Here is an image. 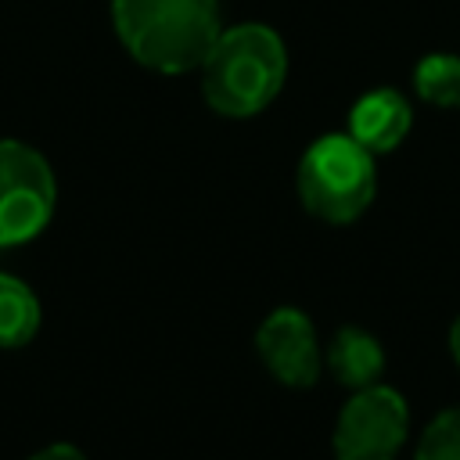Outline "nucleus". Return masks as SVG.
I'll use <instances>...</instances> for the list:
<instances>
[{
  "label": "nucleus",
  "mask_w": 460,
  "mask_h": 460,
  "mask_svg": "<svg viewBox=\"0 0 460 460\" xmlns=\"http://www.w3.org/2000/svg\"><path fill=\"white\" fill-rule=\"evenodd\" d=\"M410 435V406L406 399L377 381L356 388L352 399L338 410L331 449L334 460H395Z\"/></svg>",
  "instance_id": "39448f33"
},
{
  "label": "nucleus",
  "mask_w": 460,
  "mask_h": 460,
  "mask_svg": "<svg viewBox=\"0 0 460 460\" xmlns=\"http://www.w3.org/2000/svg\"><path fill=\"white\" fill-rule=\"evenodd\" d=\"M323 363H327V370L334 374L338 385L356 392V388H367V385L381 381V374H385V349L363 327H338L331 345H327V352H323Z\"/></svg>",
  "instance_id": "6e6552de"
},
{
  "label": "nucleus",
  "mask_w": 460,
  "mask_h": 460,
  "mask_svg": "<svg viewBox=\"0 0 460 460\" xmlns=\"http://www.w3.org/2000/svg\"><path fill=\"white\" fill-rule=\"evenodd\" d=\"M111 25L129 58L162 75L201 68L223 32L216 0H111Z\"/></svg>",
  "instance_id": "f257e3e1"
},
{
  "label": "nucleus",
  "mask_w": 460,
  "mask_h": 460,
  "mask_svg": "<svg viewBox=\"0 0 460 460\" xmlns=\"http://www.w3.org/2000/svg\"><path fill=\"white\" fill-rule=\"evenodd\" d=\"M288 79L284 40L259 22L223 29L201 61L205 104L226 119L259 115Z\"/></svg>",
  "instance_id": "f03ea898"
},
{
  "label": "nucleus",
  "mask_w": 460,
  "mask_h": 460,
  "mask_svg": "<svg viewBox=\"0 0 460 460\" xmlns=\"http://www.w3.org/2000/svg\"><path fill=\"white\" fill-rule=\"evenodd\" d=\"M413 460H460V402L438 410L428 420Z\"/></svg>",
  "instance_id": "9b49d317"
},
{
  "label": "nucleus",
  "mask_w": 460,
  "mask_h": 460,
  "mask_svg": "<svg viewBox=\"0 0 460 460\" xmlns=\"http://www.w3.org/2000/svg\"><path fill=\"white\" fill-rule=\"evenodd\" d=\"M255 352L273 381L313 388L323 370V349L313 320L298 305H277L255 331Z\"/></svg>",
  "instance_id": "423d86ee"
},
{
  "label": "nucleus",
  "mask_w": 460,
  "mask_h": 460,
  "mask_svg": "<svg viewBox=\"0 0 460 460\" xmlns=\"http://www.w3.org/2000/svg\"><path fill=\"white\" fill-rule=\"evenodd\" d=\"M295 187L302 198V208L316 216L320 223H356L377 194V165L374 155L349 133H327L316 137L295 172Z\"/></svg>",
  "instance_id": "7ed1b4c3"
},
{
  "label": "nucleus",
  "mask_w": 460,
  "mask_h": 460,
  "mask_svg": "<svg viewBox=\"0 0 460 460\" xmlns=\"http://www.w3.org/2000/svg\"><path fill=\"white\" fill-rule=\"evenodd\" d=\"M413 90L435 108H460V54H428L413 68Z\"/></svg>",
  "instance_id": "9d476101"
},
{
  "label": "nucleus",
  "mask_w": 460,
  "mask_h": 460,
  "mask_svg": "<svg viewBox=\"0 0 460 460\" xmlns=\"http://www.w3.org/2000/svg\"><path fill=\"white\" fill-rule=\"evenodd\" d=\"M29 460H86V453L79 446H72V442H50V446L36 449Z\"/></svg>",
  "instance_id": "f8f14e48"
},
{
  "label": "nucleus",
  "mask_w": 460,
  "mask_h": 460,
  "mask_svg": "<svg viewBox=\"0 0 460 460\" xmlns=\"http://www.w3.org/2000/svg\"><path fill=\"white\" fill-rule=\"evenodd\" d=\"M40 323H43V309L36 291L14 273H0V352L29 345Z\"/></svg>",
  "instance_id": "1a4fd4ad"
},
{
  "label": "nucleus",
  "mask_w": 460,
  "mask_h": 460,
  "mask_svg": "<svg viewBox=\"0 0 460 460\" xmlns=\"http://www.w3.org/2000/svg\"><path fill=\"white\" fill-rule=\"evenodd\" d=\"M410 122H413L410 101L399 90L381 86V90L363 93L352 104V111H349V137H356L370 155H385V151H395L406 140Z\"/></svg>",
  "instance_id": "0eeeda50"
},
{
  "label": "nucleus",
  "mask_w": 460,
  "mask_h": 460,
  "mask_svg": "<svg viewBox=\"0 0 460 460\" xmlns=\"http://www.w3.org/2000/svg\"><path fill=\"white\" fill-rule=\"evenodd\" d=\"M58 205L50 162L25 140H0V248L40 237Z\"/></svg>",
  "instance_id": "20e7f679"
},
{
  "label": "nucleus",
  "mask_w": 460,
  "mask_h": 460,
  "mask_svg": "<svg viewBox=\"0 0 460 460\" xmlns=\"http://www.w3.org/2000/svg\"><path fill=\"white\" fill-rule=\"evenodd\" d=\"M449 356H453V363L460 367V313H456V320L449 323Z\"/></svg>",
  "instance_id": "ddd939ff"
}]
</instances>
